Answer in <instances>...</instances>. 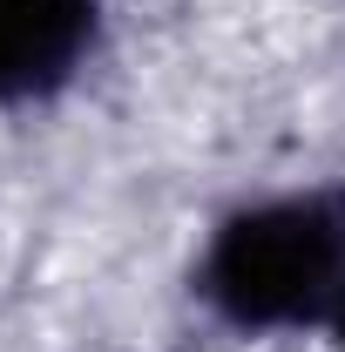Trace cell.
I'll list each match as a JSON object with an SVG mask.
<instances>
[{"mask_svg": "<svg viewBox=\"0 0 345 352\" xmlns=\"http://www.w3.org/2000/svg\"><path fill=\"white\" fill-rule=\"evenodd\" d=\"M345 292V183H285L230 204L190 258V298L237 339L325 332Z\"/></svg>", "mask_w": 345, "mask_h": 352, "instance_id": "6da1fadb", "label": "cell"}, {"mask_svg": "<svg viewBox=\"0 0 345 352\" xmlns=\"http://www.w3.org/2000/svg\"><path fill=\"white\" fill-rule=\"evenodd\" d=\"M102 0H0V109H47L102 54Z\"/></svg>", "mask_w": 345, "mask_h": 352, "instance_id": "7a4b0ae2", "label": "cell"}, {"mask_svg": "<svg viewBox=\"0 0 345 352\" xmlns=\"http://www.w3.org/2000/svg\"><path fill=\"white\" fill-rule=\"evenodd\" d=\"M325 346L345 352V292H339V305H332V318H325Z\"/></svg>", "mask_w": 345, "mask_h": 352, "instance_id": "3957f363", "label": "cell"}]
</instances>
